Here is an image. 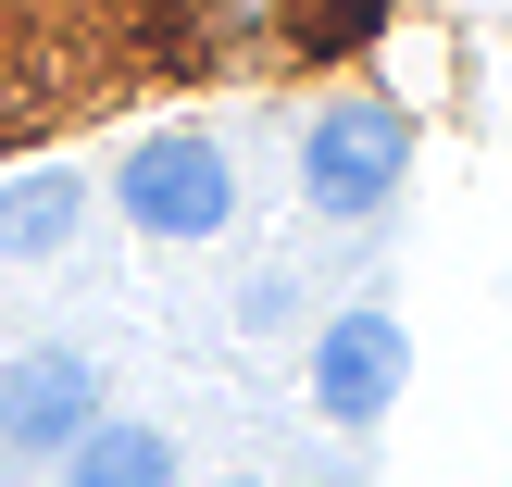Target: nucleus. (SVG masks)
Returning <instances> with one entry per match:
<instances>
[{
	"mask_svg": "<svg viewBox=\"0 0 512 487\" xmlns=\"http://www.w3.org/2000/svg\"><path fill=\"white\" fill-rule=\"evenodd\" d=\"M400 375H413V338H400V313H338L313 338V413L325 425H375L400 400Z\"/></svg>",
	"mask_w": 512,
	"mask_h": 487,
	"instance_id": "20e7f679",
	"label": "nucleus"
},
{
	"mask_svg": "<svg viewBox=\"0 0 512 487\" xmlns=\"http://www.w3.org/2000/svg\"><path fill=\"white\" fill-rule=\"evenodd\" d=\"M75 213H88V188H75L63 163H50V175H25V188L0 200V250H13V263H50V250L75 238Z\"/></svg>",
	"mask_w": 512,
	"mask_h": 487,
	"instance_id": "423d86ee",
	"label": "nucleus"
},
{
	"mask_svg": "<svg viewBox=\"0 0 512 487\" xmlns=\"http://www.w3.org/2000/svg\"><path fill=\"white\" fill-rule=\"evenodd\" d=\"M100 425V363L88 350H25L0 363V463H63Z\"/></svg>",
	"mask_w": 512,
	"mask_h": 487,
	"instance_id": "7ed1b4c3",
	"label": "nucleus"
},
{
	"mask_svg": "<svg viewBox=\"0 0 512 487\" xmlns=\"http://www.w3.org/2000/svg\"><path fill=\"white\" fill-rule=\"evenodd\" d=\"M225 487H250V475H225Z\"/></svg>",
	"mask_w": 512,
	"mask_h": 487,
	"instance_id": "6e6552de",
	"label": "nucleus"
},
{
	"mask_svg": "<svg viewBox=\"0 0 512 487\" xmlns=\"http://www.w3.org/2000/svg\"><path fill=\"white\" fill-rule=\"evenodd\" d=\"M375 25H388V0H288V50L300 63H338V50H363Z\"/></svg>",
	"mask_w": 512,
	"mask_h": 487,
	"instance_id": "0eeeda50",
	"label": "nucleus"
},
{
	"mask_svg": "<svg viewBox=\"0 0 512 487\" xmlns=\"http://www.w3.org/2000/svg\"><path fill=\"white\" fill-rule=\"evenodd\" d=\"M400 163H413V125H400L388 100H325L313 138H300V200L338 213V225H363V213H388Z\"/></svg>",
	"mask_w": 512,
	"mask_h": 487,
	"instance_id": "f257e3e1",
	"label": "nucleus"
},
{
	"mask_svg": "<svg viewBox=\"0 0 512 487\" xmlns=\"http://www.w3.org/2000/svg\"><path fill=\"white\" fill-rule=\"evenodd\" d=\"M63 487H175V438L163 425H88L63 450Z\"/></svg>",
	"mask_w": 512,
	"mask_h": 487,
	"instance_id": "39448f33",
	"label": "nucleus"
},
{
	"mask_svg": "<svg viewBox=\"0 0 512 487\" xmlns=\"http://www.w3.org/2000/svg\"><path fill=\"white\" fill-rule=\"evenodd\" d=\"M113 200L138 238H225V213H238V163H225L213 138H138L113 163Z\"/></svg>",
	"mask_w": 512,
	"mask_h": 487,
	"instance_id": "f03ea898",
	"label": "nucleus"
}]
</instances>
